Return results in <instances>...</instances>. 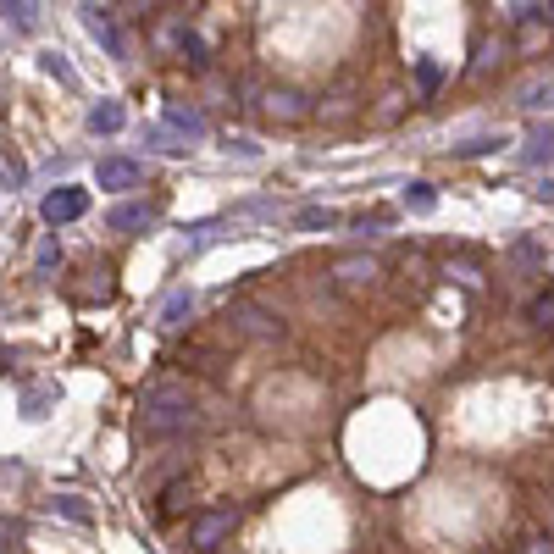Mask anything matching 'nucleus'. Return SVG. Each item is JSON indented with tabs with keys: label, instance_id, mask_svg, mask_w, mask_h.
Returning <instances> with one entry per match:
<instances>
[{
	"label": "nucleus",
	"instance_id": "f257e3e1",
	"mask_svg": "<svg viewBox=\"0 0 554 554\" xmlns=\"http://www.w3.org/2000/svg\"><path fill=\"white\" fill-rule=\"evenodd\" d=\"M194 427H200V405H194V388L189 383L161 377V383L145 388V399H139V438L161 444V438L194 433Z\"/></svg>",
	"mask_w": 554,
	"mask_h": 554
},
{
	"label": "nucleus",
	"instance_id": "f03ea898",
	"mask_svg": "<svg viewBox=\"0 0 554 554\" xmlns=\"http://www.w3.org/2000/svg\"><path fill=\"white\" fill-rule=\"evenodd\" d=\"M239 532V510L233 505H217V510H194L189 516V532H183V543H189L194 554H217L222 543Z\"/></svg>",
	"mask_w": 554,
	"mask_h": 554
},
{
	"label": "nucleus",
	"instance_id": "7ed1b4c3",
	"mask_svg": "<svg viewBox=\"0 0 554 554\" xmlns=\"http://www.w3.org/2000/svg\"><path fill=\"white\" fill-rule=\"evenodd\" d=\"M228 322H233V333L250 338V344H272V338H283V322H277V316L266 311V305H250V300L233 305Z\"/></svg>",
	"mask_w": 554,
	"mask_h": 554
},
{
	"label": "nucleus",
	"instance_id": "20e7f679",
	"mask_svg": "<svg viewBox=\"0 0 554 554\" xmlns=\"http://www.w3.org/2000/svg\"><path fill=\"white\" fill-rule=\"evenodd\" d=\"M84 211H89V189H67V183L39 200V217H45L50 228H67V222H78Z\"/></svg>",
	"mask_w": 554,
	"mask_h": 554
},
{
	"label": "nucleus",
	"instance_id": "39448f33",
	"mask_svg": "<svg viewBox=\"0 0 554 554\" xmlns=\"http://www.w3.org/2000/svg\"><path fill=\"white\" fill-rule=\"evenodd\" d=\"M95 183L106 194H128V189H139V183H145V167H139V161H128V156H100L95 161Z\"/></svg>",
	"mask_w": 554,
	"mask_h": 554
},
{
	"label": "nucleus",
	"instance_id": "423d86ee",
	"mask_svg": "<svg viewBox=\"0 0 554 554\" xmlns=\"http://www.w3.org/2000/svg\"><path fill=\"white\" fill-rule=\"evenodd\" d=\"M84 28L89 34L100 39V45H106V56H128V39H122V28H117V17L106 12V6H100V0H84Z\"/></svg>",
	"mask_w": 554,
	"mask_h": 554
},
{
	"label": "nucleus",
	"instance_id": "0eeeda50",
	"mask_svg": "<svg viewBox=\"0 0 554 554\" xmlns=\"http://www.w3.org/2000/svg\"><path fill=\"white\" fill-rule=\"evenodd\" d=\"M255 106H261L266 122H305V117H311V100L294 95V89H266Z\"/></svg>",
	"mask_w": 554,
	"mask_h": 554
},
{
	"label": "nucleus",
	"instance_id": "6e6552de",
	"mask_svg": "<svg viewBox=\"0 0 554 554\" xmlns=\"http://www.w3.org/2000/svg\"><path fill=\"white\" fill-rule=\"evenodd\" d=\"M333 277L344 283V289H372L377 277H383V261H377V255H338Z\"/></svg>",
	"mask_w": 554,
	"mask_h": 554
},
{
	"label": "nucleus",
	"instance_id": "1a4fd4ad",
	"mask_svg": "<svg viewBox=\"0 0 554 554\" xmlns=\"http://www.w3.org/2000/svg\"><path fill=\"white\" fill-rule=\"evenodd\" d=\"M150 222H156V205H145V200H122V205H111V211H106L111 233H145Z\"/></svg>",
	"mask_w": 554,
	"mask_h": 554
},
{
	"label": "nucleus",
	"instance_id": "9d476101",
	"mask_svg": "<svg viewBox=\"0 0 554 554\" xmlns=\"http://www.w3.org/2000/svg\"><path fill=\"white\" fill-rule=\"evenodd\" d=\"M521 161H527V167H549V161H554V122H538V128L527 133Z\"/></svg>",
	"mask_w": 554,
	"mask_h": 554
},
{
	"label": "nucleus",
	"instance_id": "9b49d317",
	"mask_svg": "<svg viewBox=\"0 0 554 554\" xmlns=\"http://www.w3.org/2000/svg\"><path fill=\"white\" fill-rule=\"evenodd\" d=\"M167 128H178L183 139H205V128H211V122H205L200 106H178V100H172V106H167Z\"/></svg>",
	"mask_w": 554,
	"mask_h": 554
},
{
	"label": "nucleus",
	"instance_id": "f8f14e48",
	"mask_svg": "<svg viewBox=\"0 0 554 554\" xmlns=\"http://www.w3.org/2000/svg\"><path fill=\"white\" fill-rule=\"evenodd\" d=\"M172 50H178V56H183V61H189L194 73H205V67H211V50H205V39H200V34H194V28H189V23H183V28H178V39H172Z\"/></svg>",
	"mask_w": 554,
	"mask_h": 554
},
{
	"label": "nucleus",
	"instance_id": "ddd939ff",
	"mask_svg": "<svg viewBox=\"0 0 554 554\" xmlns=\"http://www.w3.org/2000/svg\"><path fill=\"white\" fill-rule=\"evenodd\" d=\"M183 510H194V482L189 477L167 482V494H161V516H183Z\"/></svg>",
	"mask_w": 554,
	"mask_h": 554
},
{
	"label": "nucleus",
	"instance_id": "4468645a",
	"mask_svg": "<svg viewBox=\"0 0 554 554\" xmlns=\"http://www.w3.org/2000/svg\"><path fill=\"white\" fill-rule=\"evenodd\" d=\"M122 122H128V111H122V100H100V106L89 111V133H117Z\"/></svg>",
	"mask_w": 554,
	"mask_h": 554
},
{
	"label": "nucleus",
	"instance_id": "2eb2a0df",
	"mask_svg": "<svg viewBox=\"0 0 554 554\" xmlns=\"http://www.w3.org/2000/svg\"><path fill=\"white\" fill-rule=\"evenodd\" d=\"M527 322L538 327V333H549V338H554V289H543L538 300L527 305Z\"/></svg>",
	"mask_w": 554,
	"mask_h": 554
},
{
	"label": "nucleus",
	"instance_id": "dca6fc26",
	"mask_svg": "<svg viewBox=\"0 0 554 554\" xmlns=\"http://www.w3.org/2000/svg\"><path fill=\"white\" fill-rule=\"evenodd\" d=\"M405 211H416V217H433V211H438L433 183H410V189H405Z\"/></svg>",
	"mask_w": 554,
	"mask_h": 554
},
{
	"label": "nucleus",
	"instance_id": "f3484780",
	"mask_svg": "<svg viewBox=\"0 0 554 554\" xmlns=\"http://www.w3.org/2000/svg\"><path fill=\"white\" fill-rule=\"evenodd\" d=\"M0 12H6V23H17L28 34V28H39V6L34 0H0Z\"/></svg>",
	"mask_w": 554,
	"mask_h": 554
},
{
	"label": "nucleus",
	"instance_id": "a211bd4d",
	"mask_svg": "<svg viewBox=\"0 0 554 554\" xmlns=\"http://www.w3.org/2000/svg\"><path fill=\"white\" fill-rule=\"evenodd\" d=\"M183 316H194V294L178 289L167 305H161V327H183Z\"/></svg>",
	"mask_w": 554,
	"mask_h": 554
},
{
	"label": "nucleus",
	"instance_id": "6ab92c4d",
	"mask_svg": "<svg viewBox=\"0 0 554 554\" xmlns=\"http://www.w3.org/2000/svg\"><path fill=\"white\" fill-rule=\"evenodd\" d=\"M28 183V167L17 156H0V194H17Z\"/></svg>",
	"mask_w": 554,
	"mask_h": 554
},
{
	"label": "nucleus",
	"instance_id": "aec40b11",
	"mask_svg": "<svg viewBox=\"0 0 554 554\" xmlns=\"http://www.w3.org/2000/svg\"><path fill=\"white\" fill-rule=\"evenodd\" d=\"M294 222H300L305 233H316V228L327 233V228H338V211H327V205H305V211H300Z\"/></svg>",
	"mask_w": 554,
	"mask_h": 554
},
{
	"label": "nucleus",
	"instance_id": "412c9836",
	"mask_svg": "<svg viewBox=\"0 0 554 554\" xmlns=\"http://www.w3.org/2000/svg\"><path fill=\"white\" fill-rule=\"evenodd\" d=\"M39 67H45L50 78H61V84H78V73H73V61L61 56V50H45V56H39Z\"/></svg>",
	"mask_w": 554,
	"mask_h": 554
},
{
	"label": "nucleus",
	"instance_id": "4be33fe9",
	"mask_svg": "<svg viewBox=\"0 0 554 554\" xmlns=\"http://www.w3.org/2000/svg\"><path fill=\"white\" fill-rule=\"evenodd\" d=\"M34 266H39V272H56V266H61V244H56V239H39Z\"/></svg>",
	"mask_w": 554,
	"mask_h": 554
},
{
	"label": "nucleus",
	"instance_id": "5701e85b",
	"mask_svg": "<svg viewBox=\"0 0 554 554\" xmlns=\"http://www.w3.org/2000/svg\"><path fill=\"white\" fill-rule=\"evenodd\" d=\"M444 277H460V283H477V277H482V266L471 261V255H460V261H449V266H444Z\"/></svg>",
	"mask_w": 554,
	"mask_h": 554
},
{
	"label": "nucleus",
	"instance_id": "b1692460",
	"mask_svg": "<svg viewBox=\"0 0 554 554\" xmlns=\"http://www.w3.org/2000/svg\"><path fill=\"white\" fill-rule=\"evenodd\" d=\"M516 554H554V532H527Z\"/></svg>",
	"mask_w": 554,
	"mask_h": 554
},
{
	"label": "nucleus",
	"instance_id": "393cba45",
	"mask_svg": "<svg viewBox=\"0 0 554 554\" xmlns=\"http://www.w3.org/2000/svg\"><path fill=\"white\" fill-rule=\"evenodd\" d=\"M145 145H150V150H161V156H183V150H189V145H172V139H167L161 128H145Z\"/></svg>",
	"mask_w": 554,
	"mask_h": 554
},
{
	"label": "nucleus",
	"instance_id": "a878e982",
	"mask_svg": "<svg viewBox=\"0 0 554 554\" xmlns=\"http://www.w3.org/2000/svg\"><path fill=\"white\" fill-rule=\"evenodd\" d=\"M56 510H61L67 521H89V505H84V499H73V494H61V499H56Z\"/></svg>",
	"mask_w": 554,
	"mask_h": 554
},
{
	"label": "nucleus",
	"instance_id": "bb28decb",
	"mask_svg": "<svg viewBox=\"0 0 554 554\" xmlns=\"http://www.w3.org/2000/svg\"><path fill=\"white\" fill-rule=\"evenodd\" d=\"M505 139H471V145H455V156H488V150H499Z\"/></svg>",
	"mask_w": 554,
	"mask_h": 554
},
{
	"label": "nucleus",
	"instance_id": "cd10ccee",
	"mask_svg": "<svg viewBox=\"0 0 554 554\" xmlns=\"http://www.w3.org/2000/svg\"><path fill=\"white\" fill-rule=\"evenodd\" d=\"M494 61H499V45H494V39H488V45L477 50V73H494Z\"/></svg>",
	"mask_w": 554,
	"mask_h": 554
},
{
	"label": "nucleus",
	"instance_id": "c85d7f7f",
	"mask_svg": "<svg viewBox=\"0 0 554 554\" xmlns=\"http://www.w3.org/2000/svg\"><path fill=\"white\" fill-rule=\"evenodd\" d=\"M416 78H422V89H438V84H444V73H438L433 61H422V67H416Z\"/></svg>",
	"mask_w": 554,
	"mask_h": 554
},
{
	"label": "nucleus",
	"instance_id": "c756f323",
	"mask_svg": "<svg viewBox=\"0 0 554 554\" xmlns=\"http://www.w3.org/2000/svg\"><path fill=\"white\" fill-rule=\"evenodd\" d=\"M228 150H239V156H244V161H255V139H244V133H239V139H233V145H228Z\"/></svg>",
	"mask_w": 554,
	"mask_h": 554
}]
</instances>
